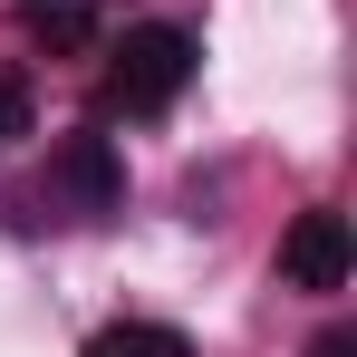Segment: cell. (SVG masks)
Listing matches in <instances>:
<instances>
[{"instance_id":"obj_1","label":"cell","mask_w":357,"mask_h":357,"mask_svg":"<svg viewBox=\"0 0 357 357\" xmlns=\"http://www.w3.org/2000/svg\"><path fill=\"white\" fill-rule=\"evenodd\" d=\"M193 68H203V39L174 29V20H145V29H126V39H116L107 107H126V116H165L183 87H193Z\"/></svg>"},{"instance_id":"obj_2","label":"cell","mask_w":357,"mask_h":357,"mask_svg":"<svg viewBox=\"0 0 357 357\" xmlns=\"http://www.w3.org/2000/svg\"><path fill=\"white\" fill-rule=\"evenodd\" d=\"M49 193H59L68 213H116L126 203V155L107 135H59L49 145Z\"/></svg>"},{"instance_id":"obj_3","label":"cell","mask_w":357,"mask_h":357,"mask_svg":"<svg viewBox=\"0 0 357 357\" xmlns=\"http://www.w3.org/2000/svg\"><path fill=\"white\" fill-rule=\"evenodd\" d=\"M348 271H357V241H348V213H299L290 241H280V280L290 290H348Z\"/></svg>"},{"instance_id":"obj_4","label":"cell","mask_w":357,"mask_h":357,"mask_svg":"<svg viewBox=\"0 0 357 357\" xmlns=\"http://www.w3.org/2000/svg\"><path fill=\"white\" fill-rule=\"evenodd\" d=\"M87 357H193L174 328H155V319H116V328H97Z\"/></svg>"},{"instance_id":"obj_5","label":"cell","mask_w":357,"mask_h":357,"mask_svg":"<svg viewBox=\"0 0 357 357\" xmlns=\"http://www.w3.org/2000/svg\"><path fill=\"white\" fill-rule=\"evenodd\" d=\"M20 135H39V116H29V77H10V68H0V155H10Z\"/></svg>"},{"instance_id":"obj_6","label":"cell","mask_w":357,"mask_h":357,"mask_svg":"<svg viewBox=\"0 0 357 357\" xmlns=\"http://www.w3.org/2000/svg\"><path fill=\"white\" fill-rule=\"evenodd\" d=\"M309 357H357V328H319V338H309Z\"/></svg>"}]
</instances>
